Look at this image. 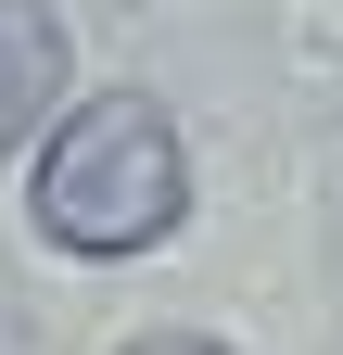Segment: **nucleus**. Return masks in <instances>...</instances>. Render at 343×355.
Instances as JSON below:
<instances>
[{
	"instance_id": "obj_1",
	"label": "nucleus",
	"mask_w": 343,
	"mask_h": 355,
	"mask_svg": "<svg viewBox=\"0 0 343 355\" xmlns=\"http://www.w3.org/2000/svg\"><path fill=\"white\" fill-rule=\"evenodd\" d=\"M26 216H38V241L76 254V266H127V254L178 241V216H191L178 114H165L153 89H90V102L51 127V153H38Z\"/></svg>"
},
{
	"instance_id": "obj_2",
	"label": "nucleus",
	"mask_w": 343,
	"mask_h": 355,
	"mask_svg": "<svg viewBox=\"0 0 343 355\" xmlns=\"http://www.w3.org/2000/svg\"><path fill=\"white\" fill-rule=\"evenodd\" d=\"M64 76H76V51H64V13H51V0H0V153L51 127Z\"/></svg>"
},
{
	"instance_id": "obj_3",
	"label": "nucleus",
	"mask_w": 343,
	"mask_h": 355,
	"mask_svg": "<svg viewBox=\"0 0 343 355\" xmlns=\"http://www.w3.org/2000/svg\"><path fill=\"white\" fill-rule=\"evenodd\" d=\"M115 355H242V343H217V330H140V343H115Z\"/></svg>"
}]
</instances>
